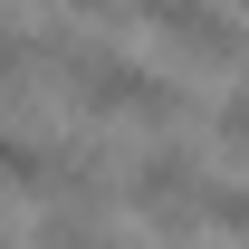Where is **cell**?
Returning a JSON list of instances; mask_svg holds the SVG:
<instances>
[{"label":"cell","mask_w":249,"mask_h":249,"mask_svg":"<svg viewBox=\"0 0 249 249\" xmlns=\"http://www.w3.org/2000/svg\"><path fill=\"white\" fill-rule=\"evenodd\" d=\"M124 211L154 220V230H182V220H201V173H192L182 144H154V154L124 163Z\"/></svg>","instance_id":"cell-1"},{"label":"cell","mask_w":249,"mask_h":249,"mask_svg":"<svg viewBox=\"0 0 249 249\" xmlns=\"http://www.w3.org/2000/svg\"><path fill=\"white\" fill-rule=\"evenodd\" d=\"M134 19L154 38H173V48H192V58H211V67H240L249 58V29L230 19V10H211V0H134Z\"/></svg>","instance_id":"cell-2"},{"label":"cell","mask_w":249,"mask_h":249,"mask_svg":"<svg viewBox=\"0 0 249 249\" xmlns=\"http://www.w3.org/2000/svg\"><path fill=\"white\" fill-rule=\"evenodd\" d=\"M201 220L230 230V240H249V182H201Z\"/></svg>","instance_id":"cell-3"},{"label":"cell","mask_w":249,"mask_h":249,"mask_svg":"<svg viewBox=\"0 0 249 249\" xmlns=\"http://www.w3.org/2000/svg\"><path fill=\"white\" fill-rule=\"evenodd\" d=\"M211 144H220V154H249V87H230L211 106Z\"/></svg>","instance_id":"cell-4"},{"label":"cell","mask_w":249,"mask_h":249,"mask_svg":"<svg viewBox=\"0 0 249 249\" xmlns=\"http://www.w3.org/2000/svg\"><path fill=\"white\" fill-rule=\"evenodd\" d=\"M58 10H77V19H106V10H115V0H58Z\"/></svg>","instance_id":"cell-5"}]
</instances>
